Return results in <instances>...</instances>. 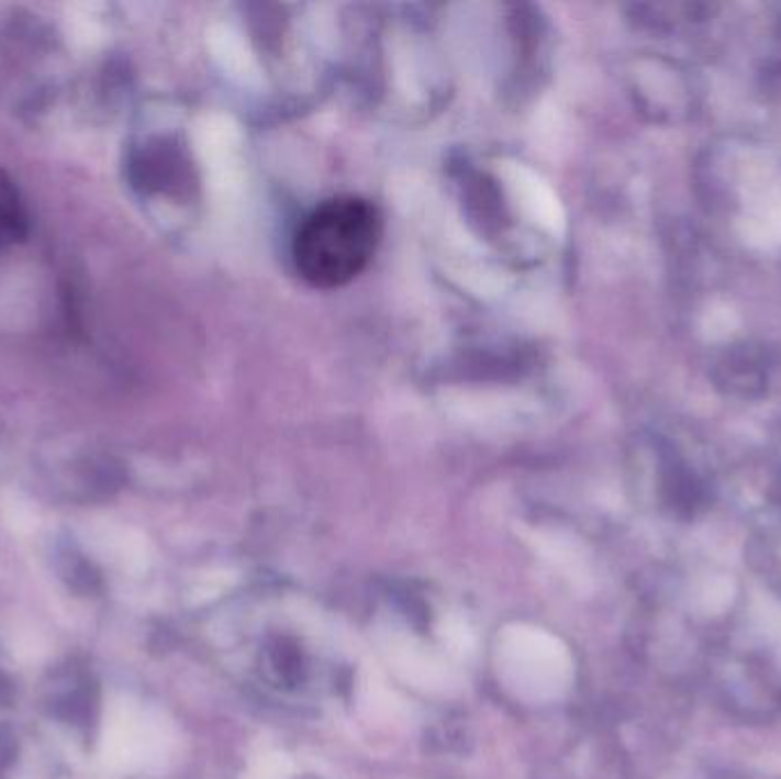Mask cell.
<instances>
[{"label": "cell", "mask_w": 781, "mask_h": 779, "mask_svg": "<svg viewBox=\"0 0 781 779\" xmlns=\"http://www.w3.org/2000/svg\"><path fill=\"white\" fill-rule=\"evenodd\" d=\"M25 234V211L14 183L0 171V247L19 241Z\"/></svg>", "instance_id": "2"}, {"label": "cell", "mask_w": 781, "mask_h": 779, "mask_svg": "<svg viewBox=\"0 0 781 779\" xmlns=\"http://www.w3.org/2000/svg\"><path fill=\"white\" fill-rule=\"evenodd\" d=\"M65 576H67V581L74 590L82 592V594H92L99 590L101 586V579H99V571L90 565V563H85V560H78L74 567L65 569Z\"/></svg>", "instance_id": "3"}, {"label": "cell", "mask_w": 781, "mask_h": 779, "mask_svg": "<svg viewBox=\"0 0 781 779\" xmlns=\"http://www.w3.org/2000/svg\"><path fill=\"white\" fill-rule=\"evenodd\" d=\"M10 698V683L5 681V677L0 675V702Z\"/></svg>", "instance_id": "5"}, {"label": "cell", "mask_w": 781, "mask_h": 779, "mask_svg": "<svg viewBox=\"0 0 781 779\" xmlns=\"http://www.w3.org/2000/svg\"><path fill=\"white\" fill-rule=\"evenodd\" d=\"M14 757H16L14 734L8 727H3V730H0V775L5 772V768L12 764Z\"/></svg>", "instance_id": "4"}, {"label": "cell", "mask_w": 781, "mask_h": 779, "mask_svg": "<svg viewBox=\"0 0 781 779\" xmlns=\"http://www.w3.org/2000/svg\"><path fill=\"white\" fill-rule=\"evenodd\" d=\"M382 238L378 209L361 197H334L317 207L298 229L293 261L315 288L350 283L372 261Z\"/></svg>", "instance_id": "1"}]
</instances>
